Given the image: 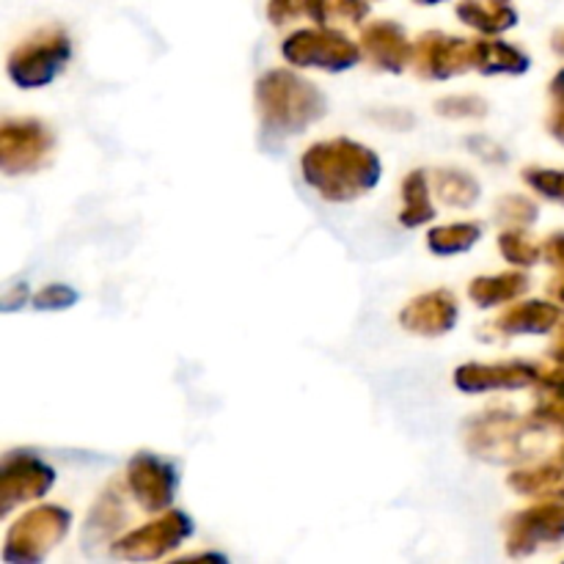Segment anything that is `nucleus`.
<instances>
[{"mask_svg":"<svg viewBox=\"0 0 564 564\" xmlns=\"http://www.w3.org/2000/svg\"><path fill=\"white\" fill-rule=\"evenodd\" d=\"M306 180L328 198H350L378 182V158L358 143H317L303 158Z\"/></svg>","mask_w":564,"mask_h":564,"instance_id":"f257e3e1","label":"nucleus"},{"mask_svg":"<svg viewBox=\"0 0 564 564\" xmlns=\"http://www.w3.org/2000/svg\"><path fill=\"white\" fill-rule=\"evenodd\" d=\"M259 105H262V116L273 127H303V121L314 119L323 113V97L317 88L306 86L297 80L295 75L286 72H270L259 83Z\"/></svg>","mask_w":564,"mask_h":564,"instance_id":"f03ea898","label":"nucleus"},{"mask_svg":"<svg viewBox=\"0 0 564 564\" xmlns=\"http://www.w3.org/2000/svg\"><path fill=\"white\" fill-rule=\"evenodd\" d=\"M66 55H69V42H66L64 33L44 31L17 50L9 69L22 86H39V83H47L58 72Z\"/></svg>","mask_w":564,"mask_h":564,"instance_id":"7ed1b4c3","label":"nucleus"},{"mask_svg":"<svg viewBox=\"0 0 564 564\" xmlns=\"http://www.w3.org/2000/svg\"><path fill=\"white\" fill-rule=\"evenodd\" d=\"M284 53L290 61L303 66H328V69H345L356 64L358 50L356 44L347 42L345 36L330 31H301L284 44Z\"/></svg>","mask_w":564,"mask_h":564,"instance_id":"20e7f679","label":"nucleus"},{"mask_svg":"<svg viewBox=\"0 0 564 564\" xmlns=\"http://www.w3.org/2000/svg\"><path fill=\"white\" fill-rule=\"evenodd\" d=\"M66 527H69V516L58 507H44L22 518V523H17L9 538V549L20 545V554L14 560H39L50 545H55Z\"/></svg>","mask_w":564,"mask_h":564,"instance_id":"39448f33","label":"nucleus"},{"mask_svg":"<svg viewBox=\"0 0 564 564\" xmlns=\"http://www.w3.org/2000/svg\"><path fill=\"white\" fill-rule=\"evenodd\" d=\"M187 532H191V523H187L185 516L160 518L158 523H149V527L138 529L130 540H124L116 549V554L130 556V560H152V556H160L171 545L180 543Z\"/></svg>","mask_w":564,"mask_h":564,"instance_id":"423d86ee","label":"nucleus"},{"mask_svg":"<svg viewBox=\"0 0 564 564\" xmlns=\"http://www.w3.org/2000/svg\"><path fill=\"white\" fill-rule=\"evenodd\" d=\"M564 538V505H543L534 507L532 512H523L512 527V554L532 551L545 540Z\"/></svg>","mask_w":564,"mask_h":564,"instance_id":"0eeeda50","label":"nucleus"},{"mask_svg":"<svg viewBox=\"0 0 564 564\" xmlns=\"http://www.w3.org/2000/svg\"><path fill=\"white\" fill-rule=\"evenodd\" d=\"M130 485L132 494L138 496L147 510H160L171 501V490H174V474L169 466H163L154 457H138L130 466Z\"/></svg>","mask_w":564,"mask_h":564,"instance_id":"6e6552de","label":"nucleus"},{"mask_svg":"<svg viewBox=\"0 0 564 564\" xmlns=\"http://www.w3.org/2000/svg\"><path fill=\"white\" fill-rule=\"evenodd\" d=\"M47 152V132L31 124H9L3 130V163L9 171H28Z\"/></svg>","mask_w":564,"mask_h":564,"instance_id":"1a4fd4ad","label":"nucleus"},{"mask_svg":"<svg viewBox=\"0 0 564 564\" xmlns=\"http://www.w3.org/2000/svg\"><path fill=\"white\" fill-rule=\"evenodd\" d=\"M50 485H53V471L44 468L42 463L31 460V457L11 460L3 471L6 510L11 507V501H31L36 496L47 494Z\"/></svg>","mask_w":564,"mask_h":564,"instance_id":"9d476101","label":"nucleus"},{"mask_svg":"<svg viewBox=\"0 0 564 564\" xmlns=\"http://www.w3.org/2000/svg\"><path fill=\"white\" fill-rule=\"evenodd\" d=\"M455 303L446 292H435V295L422 297V301L411 303L402 314V323L419 334H444L455 323Z\"/></svg>","mask_w":564,"mask_h":564,"instance_id":"9b49d317","label":"nucleus"},{"mask_svg":"<svg viewBox=\"0 0 564 564\" xmlns=\"http://www.w3.org/2000/svg\"><path fill=\"white\" fill-rule=\"evenodd\" d=\"M364 44L372 53V58L378 61L386 69H402L408 58H411V44H408L402 28H397L394 22H375L364 31Z\"/></svg>","mask_w":564,"mask_h":564,"instance_id":"f8f14e48","label":"nucleus"},{"mask_svg":"<svg viewBox=\"0 0 564 564\" xmlns=\"http://www.w3.org/2000/svg\"><path fill=\"white\" fill-rule=\"evenodd\" d=\"M534 380V369L523 364H505V367H468L457 372V383L466 391L505 389V386H523Z\"/></svg>","mask_w":564,"mask_h":564,"instance_id":"ddd939ff","label":"nucleus"},{"mask_svg":"<svg viewBox=\"0 0 564 564\" xmlns=\"http://www.w3.org/2000/svg\"><path fill=\"white\" fill-rule=\"evenodd\" d=\"M457 14L463 22L485 33H499L516 25V11L505 0H460Z\"/></svg>","mask_w":564,"mask_h":564,"instance_id":"4468645a","label":"nucleus"},{"mask_svg":"<svg viewBox=\"0 0 564 564\" xmlns=\"http://www.w3.org/2000/svg\"><path fill=\"white\" fill-rule=\"evenodd\" d=\"M560 308L551 306V303H521V306L510 308V314H505V317L499 319V325L505 330H510V334H527V330H532V334H543V330H551L554 328V323L560 319Z\"/></svg>","mask_w":564,"mask_h":564,"instance_id":"2eb2a0df","label":"nucleus"},{"mask_svg":"<svg viewBox=\"0 0 564 564\" xmlns=\"http://www.w3.org/2000/svg\"><path fill=\"white\" fill-rule=\"evenodd\" d=\"M471 64L482 72H523L529 61L518 50L501 42H477L471 44Z\"/></svg>","mask_w":564,"mask_h":564,"instance_id":"dca6fc26","label":"nucleus"},{"mask_svg":"<svg viewBox=\"0 0 564 564\" xmlns=\"http://www.w3.org/2000/svg\"><path fill=\"white\" fill-rule=\"evenodd\" d=\"M306 11L319 25H356L367 17L364 0H306Z\"/></svg>","mask_w":564,"mask_h":564,"instance_id":"f3484780","label":"nucleus"},{"mask_svg":"<svg viewBox=\"0 0 564 564\" xmlns=\"http://www.w3.org/2000/svg\"><path fill=\"white\" fill-rule=\"evenodd\" d=\"M527 290L523 275H496V279H479L471 286V295L479 306H490V303L510 301V297L521 295Z\"/></svg>","mask_w":564,"mask_h":564,"instance_id":"a211bd4d","label":"nucleus"},{"mask_svg":"<svg viewBox=\"0 0 564 564\" xmlns=\"http://www.w3.org/2000/svg\"><path fill=\"white\" fill-rule=\"evenodd\" d=\"M430 218H433V204H430V191L424 185V176L411 174L405 182V213H402V220L408 226H416Z\"/></svg>","mask_w":564,"mask_h":564,"instance_id":"6ab92c4d","label":"nucleus"},{"mask_svg":"<svg viewBox=\"0 0 564 564\" xmlns=\"http://www.w3.org/2000/svg\"><path fill=\"white\" fill-rule=\"evenodd\" d=\"M477 237H479V226L455 224V226H446V229H435L433 235H430V246H433V251L455 253V251H466L468 246H474Z\"/></svg>","mask_w":564,"mask_h":564,"instance_id":"aec40b11","label":"nucleus"},{"mask_svg":"<svg viewBox=\"0 0 564 564\" xmlns=\"http://www.w3.org/2000/svg\"><path fill=\"white\" fill-rule=\"evenodd\" d=\"M527 182H532L543 196L564 204V171H527Z\"/></svg>","mask_w":564,"mask_h":564,"instance_id":"412c9836","label":"nucleus"},{"mask_svg":"<svg viewBox=\"0 0 564 564\" xmlns=\"http://www.w3.org/2000/svg\"><path fill=\"white\" fill-rule=\"evenodd\" d=\"M501 248H505V253L512 262L529 264L538 259V246H532L523 235H505L501 237Z\"/></svg>","mask_w":564,"mask_h":564,"instance_id":"4be33fe9","label":"nucleus"},{"mask_svg":"<svg viewBox=\"0 0 564 564\" xmlns=\"http://www.w3.org/2000/svg\"><path fill=\"white\" fill-rule=\"evenodd\" d=\"M268 11L275 25H284V22L301 17V11H306V0H270Z\"/></svg>","mask_w":564,"mask_h":564,"instance_id":"5701e85b","label":"nucleus"},{"mask_svg":"<svg viewBox=\"0 0 564 564\" xmlns=\"http://www.w3.org/2000/svg\"><path fill=\"white\" fill-rule=\"evenodd\" d=\"M72 297H75V292L64 290V286H53V290H44L42 295H39L36 306H47V308H61V306H69Z\"/></svg>","mask_w":564,"mask_h":564,"instance_id":"b1692460","label":"nucleus"},{"mask_svg":"<svg viewBox=\"0 0 564 564\" xmlns=\"http://www.w3.org/2000/svg\"><path fill=\"white\" fill-rule=\"evenodd\" d=\"M540 413H543V416H549L554 424H560V427H564V397L554 394V400H551L549 405H543V411Z\"/></svg>","mask_w":564,"mask_h":564,"instance_id":"393cba45","label":"nucleus"},{"mask_svg":"<svg viewBox=\"0 0 564 564\" xmlns=\"http://www.w3.org/2000/svg\"><path fill=\"white\" fill-rule=\"evenodd\" d=\"M549 259H554L556 264H562L564 268V235L554 237V240L549 242Z\"/></svg>","mask_w":564,"mask_h":564,"instance_id":"a878e982","label":"nucleus"},{"mask_svg":"<svg viewBox=\"0 0 564 564\" xmlns=\"http://www.w3.org/2000/svg\"><path fill=\"white\" fill-rule=\"evenodd\" d=\"M551 130H554V135L560 138V141L564 143V108L556 110L554 121H551Z\"/></svg>","mask_w":564,"mask_h":564,"instance_id":"bb28decb","label":"nucleus"},{"mask_svg":"<svg viewBox=\"0 0 564 564\" xmlns=\"http://www.w3.org/2000/svg\"><path fill=\"white\" fill-rule=\"evenodd\" d=\"M554 97L556 102H560V108H564V72H560L554 80Z\"/></svg>","mask_w":564,"mask_h":564,"instance_id":"cd10ccee","label":"nucleus"},{"mask_svg":"<svg viewBox=\"0 0 564 564\" xmlns=\"http://www.w3.org/2000/svg\"><path fill=\"white\" fill-rule=\"evenodd\" d=\"M554 47L560 50V53L564 55V28H562V31H556V36H554Z\"/></svg>","mask_w":564,"mask_h":564,"instance_id":"c85d7f7f","label":"nucleus"},{"mask_svg":"<svg viewBox=\"0 0 564 564\" xmlns=\"http://www.w3.org/2000/svg\"><path fill=\"white\" fill-rule=\"evenodd\" d=\"M554 356H556V358H560V361L564 364V336H562V339H560V341H556V350H554Z\"/></svg>","mask_w":564,"mask_h":564,"instance_id":"c756f323","label":"nucleus"},{"mask_svg":"<svg viewBox=\"0 0 564 564\" xmlns=\"http://www.w3.org/2000/svg\"><path fill=\"white\" fill-rule=\"evenodd\" d=\"M419 3H438V0H419Z\"/></svg>","mask_w":564,"mask_h":564,"instance_id":"7c9ffc66","label":"nucleus"}]
</instances>
